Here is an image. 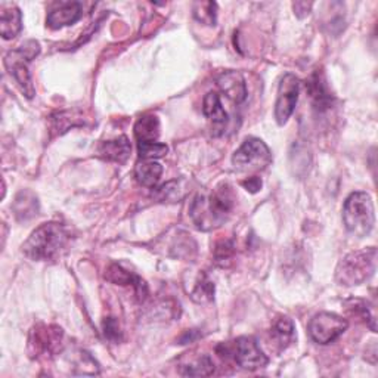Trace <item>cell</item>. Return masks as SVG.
<instances>
[{"instance_id": "6da1fadb", "label": "cell", "mask_w": 378, "mask_h": 378, "mask_svg": "<svg viewBox=\"0 0 378 378\" xmlns=\"http://www.w3.org/2000/svg\"><path fill=\"white\" fill-rule=\"evenodd\" d=\"M233 209V195L228 184L219 185L210 194L196 195L191 206V217L198 229L210 231L226 222Z\"/></svg>"}, {"instance_id": "7a4b0ae2", "label": "cell", "mask_w": 378, "mask_h": 378, "mask_svg": "<svg viewBox=\"0 0 378 378\" xmlns=\"http://www.w3.org/2000/svg\"><path fill=\"white\" fill-rule=\"evenodd\" d=\"M68 240L67 229L59 224H43L38 226L23 246V251L31 261H52Z\"/></svg>"}, {"instance_id": "3957f363", "label": "cell", "mask_w": 378, "mask_h": 378, "mask_svg": "<svg viewBox=\"0 0 378 378\" xmlns=\"http://www.w3.org/2000/svg\"><path fill=\"white\" fill-rule=\"evenodd\" d=\"M343 222L346 229L355 236L364 238L371 233L375 214L371 196L367 192H353L343 207Z\"/></svg>"}, {"instance_id": "277c9868", "label": "cell", "mask_w": 378, "mask_h": 378, "mask_svg": "<svg viewBox=\"0 0 378 378\" xmlns=\"http://www.w3.org/2000/svg\"><path fill=\"white\" fill-rule=\"evenodd\" d=\"M377 268V250L369 247L347 254L335 272L337 281L342 285H359L374 275Z\"/></svg>"}, {"instance_id": "5b68a950", "label": "cell", "mask_w": 378, "mask_h": 378, "mask_svg": "<svg viewBox=\"0 0 378 378\" xmlns=\"http://www.w3.org/2000/svg\"><path fill=\"white\" fill-rule=\"evenodd\" d=\"M41 52V45L36 41H28L18 49H14L5 56V67L8 73L14 77V80L21 88L27 98L34 96V86L28 71V63Z\"/></svg>"}, {"instance_id": "8992f818", "label": "cell", "mask_w": 378, "mask_h": 378, "mask_svg": "<svg viewBox=\"0 0 378 378\" xmlns=\"http://www.w3.org/2000/svg\"><path fill=\"white\" fill-rule=\"evenodd\" d=\"M272 154L268 145L257 137H248L232 157V163L240 170H261L269 166Z\"/></svg>"}, {"instance_id": "52a82bcc", "label": "cell", "mask_w": 378, "mask_h": 378, "mask_svg": "<svg viewBox=\"0 0 378 378\" xmlns=\"http://www.w3.org/2000/svg\"><path fill=\"white\" fill-rule=\"evenodd\" d=\"M349 327L347 320L330 312L315 315L309 322V335L317 345H330L337 340Z\"/></svg>"}, {"instance_id": "ba28073f", "label": "cell", "mask_w": 378, "mask_h": 378, "mask_svg": "<svg viewBox=\"0 0 378 378\" xmlns=\"http://www.w3.org/2000/svg\"><path fill=\"white\" fill-rule=\"evenodd\" d=\"M298 93H300V80L294 74H285L278 88V98L275 104L276 123L284 126L295 110Z\"/></svg>"}, {"instance_id": "9c48e42d", "label": "cell", "mask_w": 378, "mask_h": 378, "mask_svg": "<svg viewBox=\"0 0 378 378\" xmlns=\"http://www.w3.org/2000/svg\"><path fill=\"white\" fill-rule=\"evenodd\" d=\"M232 355L235 362L244 369L256 371L268 365V356L258 347L253 337H240L233 343Z\"/></svg>"}, {"instance_id": "30bf717a", "label": "cell", "mask_w": 378, "mask_h": 378, "mask_svg": "<svg viewBox=\"0 0 378 378\" xmlns=\"http://www.w3.org/2000/svg\"><path fill=\"white\" fill-rule=\"evenodd\" d=\"M217 86L233 104H241L247 98V86L244 77L236 71H226L217 78Z\"/></svg>"}, {"instance_id": "8fae6325", "label": "cell", "mask_w": 378, "mask_h": 378, "mask_svg": "<svg viewBox=\"0 0 378 378\" xmlns=\"http://www.w3.org/2000/svg\"><path fill=\"white\" fill-rule=\"evenodd\" d=\"M80 18H82V5L78 2H68L51 11L46 18V24L52 30H59L67 26H73Z\"/></svg>"}, {"instance_id": "7c38bea8", "label": "cell", "mask_w": 378, "mask_h": 378, "mask_svg": "<svg viewBox=\"0 0 378 378\" xmlns=\"http://www.w3.org/2000/svg\"><path fill=\"white\" fill-rule=\"evenodd\" d=\"M105 280L112 283V284H120V285H133L135 290H136V294L139 298H144L147 297L148 294V287L147 284L141 280V278L133 275L132 272L123 269L120 265H111L108 269H107V273H105Z\"/></svg>"}, {"instance_id": "4fadbf2b", "label": "cell", "mask_w": 378, "mask_h": 378, "mask_svg": "<svg viewBox=\"0 0 378 378\" xmlns=\"http://www.w3.org/2000/svg\"><path fill=\"white\" fill-rule=\"evenodd\" d=\"M63 330L58 327H43V330H36L34 340L30 342L31 346H36V353H55L58 346L61 345Z\"/></svg>"}, {"instance_id": "5bb4252c", "label": "cell", "mask_w": 378, "mask_h": 378, "mask_svg": "<svg viewBox=\"0 0 378 378\" xmlns=\"http://www.w3.org/2000/svg\"><path fill=\"white\" fill-rule=\"evenodd\" d=\"M130 151L132 147L126 136L114 139V141H105L98 148L99 157H103L104 160L115 163H125L130 155Z\"/></svg>"}, {"instance_id": "9a60e30c", "label": "cell", "mask_w": 378, "mask_h": 378, "mask_svg": "<svg viewBox=\"0 0 378 378\" xmlns=\"http://www.w3.org/2000/svg\"><path fill=\"white\" fill-rule=\"evenodd\" d=\"M306 86H308L310 99L313 103V107L321 112L327 111L332 104V96L325 86L322 75L320 73H313L309 78V82L306 83Z\"/></svg>"}, {"instance_id": "2e32d148", "label": "cell", "mask_w": 378, "mask_h": 378, "mask_svg": "<svg viewBox=\"0 0 378 378\" xmlns=\"http://www.w3.org/2000/svg\"><path fill=\"white\" fill-rule=\"evenodd\" d=\"M23 28V15L16 6H8L2 9L0 16V33L5 41L14 38L19 34Z\"/></svg>"}, {"instance_id": "e0dca14e", "label": "cell", "mask_w": 378, "mask_h": 378, "mask_svg": "<svg viewBox=\"0 0 378 378\" xmlns=\"http://www.w3.org/2000/svg\"><path fill=\"white\" fill-rule=\"evenodd\" d=\"M294 324L288 317L276 320L271 330L272 342L278 347V350H285L294 342Z\"/></svg>"}, {"instance_id": "ac0fdd59", "label": "cell", "mask_w": 378, "mask_h": 378, "mask_svg": "<svg viewBox=\"0 0 378 378\" xmlns=\"http://www.w3.org/2000/svg\"><path fill=\"white\" fill-rule=\"evenodd\" d=\"M38 211V203L37 198L30 191H21L14 203V213L18 221H28V219L34 217Z\"/></svg>"}, {"instance_id": "d6986e66", "label": "cell", "mask_w": 378, "mask_h": 378, "mask_svg": "<svg viewBox=\"0 0 378 378\" xmlns=\"http://www.w3.org/2000/svg\"><path fill=\"white\" fill-rule=\"evenodd\" d=\"M135 135L139 142H157L160 136V122L155 115H144L135 125Z\"/></svg>"}, {"instance_id": "ffe728a7", "label": "cell", "mask_w": 378, "mask_h": 378, "mask_svg": "<svg viewBox=\"0 0 378 378\" xmlns=\"http://www.w3.org/2000/svg\"><path fill=\"white\" fill-rule=\"evenodd\" d=\"M203 112L214 125H226L228 114L221 103V96L216 92H209L203 101Z\"/></svg>"}, {"instance_id": "44dd1931", "label": "cell", "mask_w": 378, "mask_h": 378, "mask_svg": "<svg viewBox=\"0 0 378 378\" xmlns=\"http://www.w3.org/2000/svg\"><path fill=\"white\" fill-rule=\"evenodd\" d=\"M162 173H163L162 164H158L155 162L141 163L135 169L136 181L147 188H154L158 184V181H160Z\"/></svg>"}, {"instance_id": "7402d4cb", "label": "cell", "mask_w": 378, "mask_h": 378, "mask_svg": "<svg viewBox=\"0 0 378 378\" xmlns=\"http://www.w3.org/2000/svg\"><path fill=\"white\" fill-rule=\"evenodd\" d=\"M152 196L163 203H176L185 196V188L181 181H170L152 192Z\"/></svg>"}, {"instance_id": "603a6c76", "label": "cell", "mask_w": 378, "mask_h": 378, "mask_svg": "<svg viewBox=\"0 0 378 378\" xmlns=\"http://www.w3.org/2000/svg\"><path fill=\"white\" fill-rule=\"evenodd\" d=\"M214 371V364L211 357L207 355H203L196 357L192 362L181 367V374L185 377H207L211 375Z\"/></svg>"}, {"instance_id": "cb8c5ba5", "label": "cell", "mask_w": 378, "mask_h": 378, "mask_svg": "<svg viewBox=\"0 0 378 378\" xmlns=\"http://www.w3.org/2000/svg\"><path fill=\"white\" fill-rule=\"evenodd\" d=\"M345 306H346V310L349 312V315L359 317V320L369 324L371 330L375 332V320H374V316L371 315V312L367 306V302L361 300V298H350V300H347L345 303Z\"/></svg>"}, {"instance_id": "d4e9b609", "label": "cell", "mask_w": 378, "mask_h": 378, "mask_svg": "<svg viewBox=\"0 0 378 378\" xmlns=\"http://www.w3.org/2000/svg\"><path fill=\"white\" fill-rule=\"evenodd\" d=\"M213 295H214V284L209 280V276L206 273H201L200 280H198V283L195 284L191 297L198 303H204L210 302Z\"/></svg>"}, {"instance_id": "484cf974", "label": "cell", "mask_w": 378, "mask_h": 378, "mask_svg": "<svg viewBox=\"0 0 378 378\" xmlns=\"http://www.w3.org/2000/svg\"><path fill=\"white\" fill-rule=\"evenodd\" d=\"M169 148L166 144L160 142H139L137 144V152L139 157L144 160H154V158H162L167 154Z\"/></svg>"}, {"instance_id": "4316f807", "label": "cell", "mask_w": 378, "mask_h": 378, "mask_svg": "<svg viewBox=\"0 0 378 378\" xmlns=\"http://www.w3.org/2000/svg\"><path fill=\"white\" fill-rule=\"evenodd\" d=\"M216 4L213 2H196L194 5V16L203 24H216Z\"/></svg>"}, {"instance_id": "83f0119b", "label": "cell", "mask_w": 378, "mask_h": 378, "mask_svg": "<svg viewBox=\"0 0 378 378\" xmlns=\"http://www.w3.org/2000/svg\"><path fill=\"white\" fill-rule=\"evenodd\" d=\"M233 256V244L232 241H222L219 243L214 251V258L216 263L221 266H226L228 262H231V258Z\"/></svg>"}, {"instance_id": "f1b7e54d", "label": "cell", "mask_w": 378, "mask_h": 378, "mask_svg": "<svg viewBox=\"0 0 378 378\" xmlns=\"http://www.w3.org/2000/svg\"><path fill=\"white\" fill-rule=\"evenodd\" d=\"M104 334H105V338H108L110 342L117 343L122 340V330L115 317H107V320L104 321Z\"/></svg>"}, {"instance_id": "f546056e", "label": "cell", "mask_w": 378, "mask_h": 378, "mask_svg": "<svg viewBox=\"0 0 378 378\" xmlns=\"http://www.w3.org/2000/svg\"><path fill=\"white\" fill-rule=\"evenodd\" d=\"M241 185H243L247 191H250V192H257L258 189L262 188V181H261V179H258V177H250L248 181L241 182Z\"/></svg>"}]
</instances>
